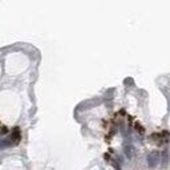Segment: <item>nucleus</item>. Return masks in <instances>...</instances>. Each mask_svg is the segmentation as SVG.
<instances>
[{"mask_svg":"<svg viewBox=\"0 0 170 170\" xmlns=\"http://www.w3.org/2000/svg\"><path fill=\"white\" fill-rule=\"evenodd\" d=\"M13 141H15V144H17V142L20 141V132H19V129L13 130Z\"/></svg>","mask_w":170,"mask_h":170,"instance_id":"obj_1","label":"nucleus"}]
</instances>
